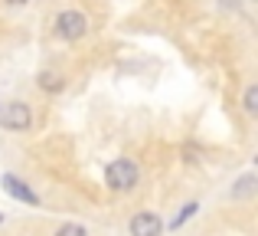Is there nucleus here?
I'll list each match as a JSON object with an SVG mask.
<instances>
[{
    "mask_svg": "<svg viewBox=\"0 0 258 236\" xmlns=\"http://www.w3.org/2000/svg\"><path fill=\"white\" fill-rule=\"evenodd\" d=\"M105 180H108V187H111V191H131V187L138 184V164H134V161H127V158L111 161V164H108V171H105Z\"/></svg>",
    "mask_w": 258,
    "mask_h": 236,
    "instance_id": "obj_1",
    "label": "nucleus"
},
{
    "mask_svg": "<svg viewBox=\"0 0 258 236\" xmlns=\"http://www.w3.org/2000/svg\"><path fill=\"white\" fill-rule=\"evenodd\" d=\"M56 33L62 39H69V43H76V39H82L85 33H88V20H85V13H79V10H62L56 17Z\"/></svg>",
    "mask_w": 258,
    "mask_h": 236,
    "instance_id": "obj_2",
    "label": "nucleus"
},
{
    "mask_svg": "<svg viewBox=\"0 0 258 236\" xmlns=\"http://www.w3.org/2000/svg\"><path fill=\"white\" fill-rule=\"evenodd\" d=\"M30 121H33V112H30V105H23V102H10L0 112V125L10 128V131H26Z\"/></svg>",
    "mask_w": 258,
    "mask_h": 236,
    "instance_id": "obj_3",
    "label": "nucleus"
},
{
    "mask_svg": "<svg viewBox=\"0 0 258 236\" xmlns=\"http://www.w3.org/2000/svg\"><path fill=\"white\" fill-rule=\"evenodd\" d=\"M160 220L157 213H138V217L131 220V236H160Z\"/></svg>",
    "mask_w": 258,
    "mask_h": 236,
    "instance_id": "obj_4",
    "label": "nucleus"
},
{
    "mask_svg": "<svg viewBox=\"0 0 258 236\" xmlns=\"http://www.w3.org/2000/svg\"><path fill=\"white\" fill-rule=\"evenodd\" d=\"M4 187H7V194H10V197L26 200V204H39L36 194H33V191H30V187H26L20 177H13V174H4Z\"/></svg>",
    "mask_w": 258,
    "mask_h": 236,
    "instance_id": "obj_5",
    "label": "nucleus"
},
{
    "mask_svg": "<svg viewBox=\"0 0 258 236\" xmlns=\"http://www.w3.org/2000/svg\"><path fill=\"white\" fill-rule=\"evenodd\" d=\"M39 85H43L46 92H59L62 89V79H59L56 72H43V76H39Z\"/></svg>",
    "mask_w": 258,
    "mask_h": 236,
    "instance_id": "obj_6",
    "label": "nucleus"
},
{
    "mask_svg": "<svg viewBox=\"0 0 258 236\" xmlns=\"http://www.w3.org/2000/svg\"><path fill=\"white\" fill-rule=\"evenodd\" d=\"M242 105H245L248 115H255V112H258V85H248V89H245V99H242Z\"/></svg>",
    "mask_w": 258,
    "mask_h": 236,
    "instance_id": "obj_7",
    "label": "nucleus"
},
{
    "mask_svg": "<svg viewBox=\"0 0 258 236\" xmlns=\"http://www.w3.org/2000/svg\"><path fill=\"white\" fill-rule=\"evenodd\" d=\"M56 236H88V233H85V226H79V223H66Z\"/></svg>",
    "mask_w": 258,
    "mask_h": 236,
    "instance_id": "obj_8",
    "label": "nucleus"
},
{
    "mask_svg": "<svg viewBox=\"0 0 258 236\" xmlns=\"http://www.w3.org/2000/svg\"><path fill=\"white\" fill-rule=\"evenodd\" d=\"M193 213H196V204H189V207H183V213H180V217H176V220H173V223H170V226H173V230H180V223H186V220H189V217H193Z\"/></svg>",
    "mask_w": 258,
    "mask_h": 236,
    "instance_id": "obj_9",
    "label": "nucleus"
},
{
    "mask_svg": "<svg viewBox=\"0 0 258 236\" xmlns=\"http://www.w3.org/2000/svg\"><path fill=\"white\" fill-rule=\"evenodd\" d=\"M239 184H242V187L235 191V197H242V194H248V191H252V177H242Z\"/></svg>",
    "mask_w": 258,
    "mask_h": 236,
    "instance_id": "obj_10",
    "label": "nucleus"
},
{
    "mask_svg": "<svg viewBox=\"0 0 258 236\" xmlns=\"http://www.w3.org/2000/svg\"><path fill=\"white\" fill-rule=\"evenodd\" d=\"M7 4H13V7H20V4H26V0H7Z\"/></svg>",
    "mask_w": 258,
    "mask_h": 236,
    "instance_id": "obj_11",
    "label": "nucleus"
}]
</instances>
